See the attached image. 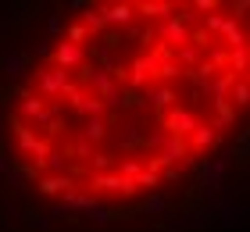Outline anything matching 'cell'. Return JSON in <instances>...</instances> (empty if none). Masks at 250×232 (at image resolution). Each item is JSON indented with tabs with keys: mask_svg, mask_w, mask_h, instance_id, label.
Returning <instances> with one entry per match:
<instances>
[{
	"mask_svg": "<svg viewBox=\"0 0 250 232\" xmlns=\"http://www.w3.org/2000/svg\"><path fill=\"white\" fill-rule=\"evenodd\" d=\"M32 86H36V97L40 100H58V97H68V93L75 89L72 75L61 72V68H54V64L36 68V72H32Z\"/></svg>",
	"mask_w": 250,
	"mask_h": 232,
	"instance_id": "obj_1",
	"label": "cell"
},
{
	"mask_svg": "<svg viewBox=\"0 0 250 232\" xmlns=\"http://www.w3.org/2000/svg\"><path fill=\"white\" fill-rule=\"evenodd\" d=\"M54 111H58V104L40 100L36 93H29V89L18 93V122H25L29 129H32V125H36V129H47V122L54 118Z\"/></svg>",
	"mask_w": 250,
	"mask_h": 232,
	"instance_id": "obj_2",
	"label": "cell"
},
{
	"mask_svg": "<svg viewBox=\"0 0 250 232\" xmlns=\"http://www.w3.org/2000/svg\"><path fill=\"white\" fill-rule=\"evenodd\" d=\"M15 139H18V154L25 157L29 165H40V161H43V154L50 150V143H47V139H40V136L32 132L29 125H25V122H18V118H15Z\"/></svg>",
	"mask_w": 250,
	"mask_h": 232,
	"instance_id": "obj_3",
	"label": "cell"
},
{
	"mask_svg": "<svg viewBox=\"0 0 250 232\" xmlns=\"http://www.w3.org/2000/svg\"><path fill=\"white\" fill-rule=\"evenodd\" d=\"M197 114H193V107H186V104H175L172 111L165 114V132L175 136V139H186L193 129H197Z\"/></svg>",
	"mask_w": 250,
	"mask_h": 232,
	"instance_id": "obj_4",
	"label": "cell"
},
{
	"mask_svg": "<svg viewBox=\"0 0 250 232\" xmlns=\"http://www.w3.org/2000/svg\"><path fill=\"white\" fill-rule=\"evenodd\" d=\"M89 61V54H86V46H75V43H68V40H58V46H54V68H61V72H79Z\"/></svg>",
	"mask_w": 250,
	"mask_h": 232,
	"instance_id": "obj_5",
	"label": "cell"
},
{
	"mask_svg": "<svg viewBox=\"0 0 250 232\" xmlns=\"http://www.w3.org/2000/svg\"><path fill=\"white\" fill-rule=\"evenodd\" d=\"M89 190H93V193H115V196H136V193H140L132 179H122V175H115V171L89 175Z\"/></svg>",
	"mask_w": 250,
	"mask_h": 232,
	"instance_id": "obj_6",
	"label": "cell"
},
{
	"mask_svg": "<svg viewBox=\"0 0 250 232\" xmlns=\"http://www.w3.org/2000/svg\"><path fill=\"white\" fill-rule=\"evenodd\" d=\"M104 21H107V29H115V32H125V29H132L136 21V7L132 4H104Z\"/></svg>",
	"mask_w": 250,
	"mask_h": 232,
	"instance_id": "obj_7",
	"label": "cell"
},
{
	"mask_svg": "<svg viewBox=\"0 0 250 232\" xmlns=\"http://www.w3.org/2000/svg\"><path fill=\"white\" fill-rule=\"evenodd\" d=\"M154 36L165 40L161 46H168V50H179L183 43H189V25H183L179 18H168V21H161V25L154 29Z\"/></svg>",
	"mask_w": 250,
	"mask_h": 232,
	"instance_id": "obj_8",
	"label": "cell"
},
{
	"mask_svg": "<svg viewBox=\"0 0 250 232\" xmlns=\"http://www.w3.org/2000/svg\"><path fill=\"white\" fill-rule=\"evenodd\" d=\"M68 104H72V111H75L83 122H89V118H104V104H100L97 97H89V93H83L79 86L68 93Z\"/></svg>",
	"mask_w": 250,
	"mask_h": 232,
	"instance_id": "obj_9",
	"label": "cell"
},
{
	"mask_svg": "<svg viewBox=\"0 0 250 232\" xmlns=\"http://www.w3.org/2000/svg\"><path fill=\"white\" fill-rule=\"evenodd\" d=\"M136 7V18H146V21H168L179 15V4H172V0H143V4H132Z\"/></svg>",
	"mask_w": 250,
	"mask_h": 232,
	"instance_id": "obj_10",
	"label": "cell"
},
{
	"mask_svg": "<svg viewBox=\"0 0 250 232\" xmlns=\"http://www.w3.org/2000/svg\"><path fill=\"white\" fill-rule=\"evenodd\" d=\"M218 139H222V132H214L211 122H197V129L186 136V147H193V150H208V147H218Z\"/></svg>",
	"mask_w": 250,
	"mask_h": 232,
	"instance_id": "obj_11",
	"label": "cell"
},
{
	"mask_svg": "<svg viewBox=\"0 0 250 232\" xmlns=\"http://www.w3.org/2000/svg\"><path fill=\"white\" fill-rule=\"evenodd\" d=\"M143 122L140 118H129V122H125L122 125V132L115 136V143L122 147V150H136V147H143Z\"/></svg>",
	"mask_w": 250,
	"mask_h": 232,
	"instance_id": "obj_12",
	"label": "cell"
},
{
	"mask_svg": "<svg viewBox=\"0 0 250 232\" xmlns=\"http://www.w3.org/2000/svg\"><path fill=\"white\" fill-rule=\"evenodd\" d=\"M146 100H150L154 107H161V111H172L179 104V93L172 86H146Z\"/></svg>",
	"mask_w": 250,
	"mask_h": 232,
	"instance_id": "obj_13",
	"label": "cell"
},
{
	"mask_svg": "<svg viewBox=\"0 0 250 232\" xmlns=\"http://www.w3.org/2000/svg\"><path fill=\"white\" fill-rule=\"evenodd\" d=\"M36 186H40V193L54 196V193H68V190H75V179H72V175H40Z\"/></svg>",
	"mask_w": 250,
	"mask_h": 232,
	"instance_id": "obj_14",
	"label": "cell"
},
{
	"mask_svg": "<svg viewBox=\"0 0 250 232\" xmlns=\"http://www.w3.org/2000/svg\"><path fill=\"white\" fill-rule=\"evenodd\" d=\"M32 168H36V171H43V168H47L50 171V175H68V157L61 154V150H47V154H43V161H40V165H32Z\"/></svg>",
	"mask_w": 250,
	"mask_h": 232,
	"instance_id": "obj_15",
	"label": "cell"
},
{
	"mask_svg": "<svg viewBox=\"0 0 250 232\" xmlns=\"http://www.w3.org/2000/svg\"><path fill=\"white\" fill-rule=\"evenodd\" d=\"M89 36H100V32H107V21H104V7H93L89 4L86 11H83V21H79Z\"/></svg>",
	"mask_w": 250,
	"mask_h": 232,
	"instance_id": "obj_16",
	"label": "cell"
},
{
	"mask_svg": "<svg viewBox=\"0 0 250 232\" xmlns=\"http://www.w3.org/2000/svg\"><path fill=\"white\" fill-rule=\"evenodd\" d=\"M93 207H97V200H93V196H89V193H83V190H79V186H75V190H68L64 193V211H93ZM61 211V214H64Z\"/></svg>",
	"mask_w": 250,
	"mask_h": 232,
	"instance_id": "obj_17",
	"label": "cell"
},
{
	"mask_svg": "<svg viewBox=\"0 0 250 232\" xmlns=\"http://www.w3.org/2000/svg\"><path fill=\"white\" fill-rule=\"evenodd\" d=\"M83 139H86L89 147H93V143H104V139H107V122H104V118L83 122Z\"/></svg>",
	"mask_w": 250,
	"mask_h": 232,
	"instance_id": "obj_18",
	"label": "cell"
},
{
	"mask_svg": "<svg viewBox=\"0 0 250 232\" xmlns=\"http://www.w3.org/2000/svg\"><path fill=\"white\" fill-rule=\"evenodd\" d=\"M25 64H29V54H4V57H0V68L7 72V79L25 75Z\"/></svg>",
	"mask_w": 250,
	"mask_h": 232,
	"instance_id": "obj_19",
	"label": "cell"
},
{
	"mask_svg": "<svg viewBox=\"0 0 250 232\" xmlns=\"http://www.w3.org/2000/svg\"><path fill=\"white\" fill-rule=\"evenodd\" d=\"M222 179H225V161H208V165H204V186H208V190H218Z\"/></svg>",
	"mask_w": 250,
	"mask_h": 232,
	"instance_id": "obj_20",
	"label": "cell"
},
{
	"mask_svg": "<svg viewBox=\"0 0 250 232\" xmlns=\"http://www.w3.org/2000/svg\"><path fill=\"white\" fill-rule=\"evenodd\" d=\"M250 104V86H247V79H236V86L229 89V107H247Z\"/></svg>",
	"mask_w": 250,
	"mask_h": 232,
	"instance_id": "obj_21",
	"label": "cell"
},
{
	"mask_svg": "<svg viewBox=\"0 0 250 232\" xmlns=\"http://www.w3.org/2000/svg\"><path fill=\"white\" fill-rule=\"evenodd\" d=\"M143 171V161L140 157H125V161H115V175H122V179H136Z\"/></svg>",
	"mask_w": 250,
	"mask_h": 232,
	"instance_id": "obj_22",
	"label": "cell"
},
{
	"mask_svg": "<svg viewBox=\"0 0 250 232\" xmlns=\"http://www.w3.org/2000/svg\"><path fill=\"white\" fill-rule=\"evenodd\" d=\"M89 168H93V175H104V171H115V157L104 154V150H93V157H89Z\"/></svg>",
	"mask_w": 250,
	"mask_h": 232,
	"instance_id": "obj_23",
	"label": "cell"
},
{
	"mask_svg": "<svg viewBox=\"0 0 250 232\" xmlns=\"http://www.w3.org/2000/svg\"><path fill=\"white\" fill-rule=\"evenodd\" d=\"M125 36L136 40L140 46H146V43H154V40H157V36H154V25H132V29H125Z\"/></svg>",
	"mask_w": 250,
	"mask_h": 232,
	"instance_id": "obj_24",
	"label": "cell"
},
{
	"mask_svg": "<svg viewBox=\"0 0 250 232\" xmlns=\"http://www.w3.org/2000/svg\"><path fill=\"white\" fill-rule=\"evenodd\" d=\"M154 75H157V79H175V75H183V68H179L172 57H165V61L157 64V72H154Z\"/></svg>",
	"mask_w": 250,
	"mask_h": 232,
	"instance_id": "obj_25",
	"label": "cell"
},
{
	"mask_svg": "<svg viewBox=\"0 0 250 232\" xmlns=\"http://www.w3.org/2000/svg\"><path fill=\"white\" fill-rule=\"evenodd\" d=\"M132 182H136V190H154V186H161L157 171H146V168H143V171H140V175H136Z\"/></svg>",
	"mask_w": 250,
	"mask_h": 232,
	"instance_id": "obj_26",
	"label": "cell"
},
{
	"mask_svg": "<svg viewBox=\"0 0 250 232\" xmlns=\"http://www.w3.org/2000/svg\"><path fill=\"white\" fill-rule=\"evenodd\" d=\"M64 40L68 43H75V46H86V40H89V32L83 29V25H79V21H75V25H68V32H64Z\"/></svg>",
	"mask_w": 250,
	"mask_h": 232,
	"instance_id": "obj_27",
	"label": "cell"
},
{
	"mask_svg": "<svg viewBox=\"0 0 250 232\" xmlns=\"http://www.w3.org/2000/svg\"><path fill=\"white\" fill-rule=\"evenodd\" d=\"M165 211H168L165 196H146V204H143V214H165Z\"/></svg>",
	"mask_w": 250,
	"mask_h": 232,
	"instance_id": "obj_28",
	"label": "cell"
},
{
	"mask_svg": "<svg viewBox=\"0 0 250 232\" xmlns=\"http://www.w3.org/2000/svg\"><path fill=\"white\" fill-rule=\"evenodd\" d=\"M72 150H75V157H79V161H89V157H93V147H89V143H86L83 136H75V143H72Z\"/></svg>",
	"mask_w": 250,
	"mask_h": 232,
	"instance_id": "obj_29",
	"label": "cell"
},
{
	"mask_svg": "<svg viewBox=\"0 0 250 232\" xmlns=\"http://www.w3.org/2000/svg\"><path fill=\"white\" fill-rule=\"evenodd\" d=\"M222 214H225V225H232V222H240V214H243V211H240V207H232V204H225V207H222Z\"/></svg>",
	"mask_w": 250,
	"mask_h": 232,
	"instance_id": "obj_30",
	"label": "cell"
},
{
	"mask_svg": "<svg viewBox=\"0 0 250 232\" xmlns=\"http://www.w3.org/2000/svg\"><path fill=\"white\" fill-rule=\"evenodd\" d=\"M189 11H208V15H214V11H218V4H214V0H197Z\"/></svg>",
	"mask_w": 250,
	"mask_h": 232,
	"instance_id": "obj_31",
	"label": "cell"
},
{
	"mask_svg": "<svg viewBox=\"0 0 250 232\" xmlns=\"http://www.w3.org/2000/svg\"><path fill=\"white\" fill-rule=\"evenodd\" d=\"M47 36H61V18H58V15H50V21H47Z\"/></svg>",
	"mask_w": 250,
	"mask_h": 232,
	"instance_id": "obj_32",
	"label": "cell"
},
{
	"mask_svg": "<svg viewBox=\"0 0 250 232\" xmlns=\"http://www.w3.org/2000/svg\"><path fill=\"white\" fill-rule=\"evenodd\" d=\"M89 218H93L97 225H107V211H104V207H100V204L93 207V211H89Z\"/></svg>",
	"mask_w": 250,
	"mask_h": 232,
	"instance_id": "obj_33",
	"label": "cell"
},
{
	"mask_svg": "<svg viewBox=\"0 0 250 232\" xmlns=\"http://www.w3.org/2000/svg\"><path fill=\"white\" fill-rule=\"evenodd\" d=\"M157 179H165V182H179V179H183V168H168L165 175H157Z\"/></svg>",
	"mask_w": 250,
	"mask_h": 232,
	"instance_id": "obj_34",
	"label": "cell"
},
{
	"mask_svg": "<svg viewBox=\"0 0 250 232\" xmlns=\"http://www.w3.org/2000/svg\"><path fill=\"white\" fill-rule=\"evenodd\" d=\"M0 171H11V165H7V157H4V150H0Z\"/></svg>",
	"mask_w": 250,
	"mask_h": 232,
	"instance_id": "obj_35",
	"label": "cell"
}]
</instances>
